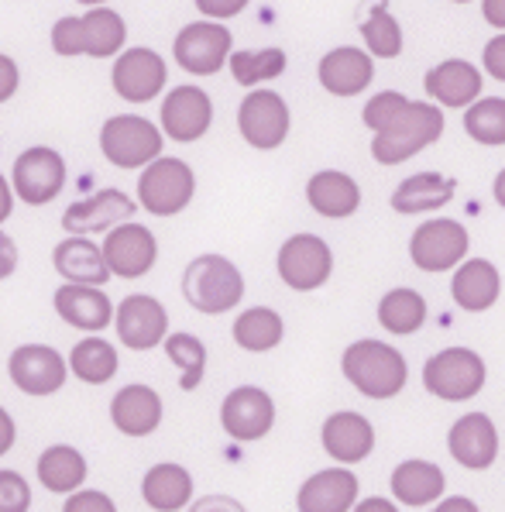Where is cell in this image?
I'll list each match as a JSON object with an SVG mask.
<instances>
[{
    "label": "cell",
    "mask_w": 505,
    "mask_h": 512,
    "mask_svg": "<svg viewBox=\"0 0 505 512\" xmlns=\"http://www.w3.org/2000/svg\"><path fill=\"white\" fill-rule=\"evenodd\" d=\"M76 4H83V7H100V4H107V0H76Z\"/></svg>",
    "instance_id": "6f0895ef"
},
{
    "label": "cell",
    "mask_w": 505,
    "mask_h": 512,
    "mask_svg": "<svg viewBox=\"0 0 505 512\" xmlns=\"http://www.w3.org/2000/svg\"><path fill=\"white\" fill-rule=\"evenodd\" d=\"M189 512H248L238 499L231 495H203L196 499V506H189Z\"/></svg>",
    "instance_id": "c3c4849f"
},
{
    "label": "cell",
    "mask_w": 505,
    "mask_h": 512,
    "mask_svg": "<svg viewBox=\"0 0 505 512\" xmlns=\"http://www.w3.org/2000/svg\"><path fill=\"white\" fill-rule=\"evenodd\" d=\"M66 186V159H62L55 148L35 145L14 159L11 169V189L14 196L28 203V207H45Z\"/></svg>",
    "instance_id": "52a82bcc"
},
{
    "label": "cell",
    "mask_w": 505,
    "mask_h": 512,
    "mask_svg": "<svg viewBox=\"0 0 505 512\" xmlns=\"http://www.w3.org/2000/svg\"><path fill=\"white\" fill-rule=\"evenodd\" d=\"M334 269V255H330L327 241L317 234H293L279 248V275L289 289L296 293H313L330 279Z\"/></svg>",
    "instance_id": "7c38bea8"
},
{
    "label": "cell",
    "mask_w": 505,
    "mask_h": 512,
    "mask_svg": "<svg viewBox=\"0 0 505 512\" xmlns=\"http://www.w3.org/2000/svg\"><path fill=\"white\" fill-rule=\"evenodd\" d=\"M495 200H499V207L505 210V169L495 176Z\"/></svg>",
    "instance_id": "9f6ffc18"
},
{
    "label": "cell",
    "mask_w": 505,
    "mask_h": 512,
    "mask_svg": "<svg viewBox=\"0 0 505 512\" xmlns=\"http://www.w3.org/2000/svg\"><path fill=\"white\" fill-rule=\"evenodd\" d=\"M162 135L172 141H200L213 124V100L196 83L172 86L162 100Z\"/></svg>",
    "instance_id": "4fadbf2b"
},
{
    "label": "cell",
    "mask_w": 505,
    "mask_h": 512,
    "mask_svg": "<svg viewBox=\"0 0 505 512\" xmlns=\"http://www.w3.org/2000/svg\"><path fill=\"white\" fill-rule=\"evenodd\" d=\"M426 93H430L433 100H440L444 107H468L478 100L481 93V73L478 66H471V62L464 59H447L440 62L437 69H430L426 73Z\"/></svg>",
    "instance_id": "484cf974"
},
{
    "label": "cell",
    "mask_w": 505,
    "mask_h": 512,
    "mask_svg": "<svg viewBox=\"0 0 505 512\" xmlns=\"http://www.w3.org/2000/svg\"><path fill=\"white\" fill-rule=\"evenodd\" d=\"M423 385L437 399L447 403H464V399L478 396L485 385V361L471 348H447L437 358L426 361Z\"/></svg>",
    "instance_id": "8992f818"
},
{
    "label": "cell",
    "mask_w": 505,
    "mask_h": 512,
    "mask_svg": "<svg viewBox=\"0 0 505 512\" xmlns=\"http://www.w3.org/2000/svg\"><path fill=\"white\" fill-rule=\"evenodd\" d=\"M196 196V172L193 165L183 159H165L159 155L155 162H148L141 169L138 179V200L141 210L152 217H176L193 203Z\"/></svg>",
    "instance_id": "277c9868"
},
{
    "label": "cell",
    "mask_w": 505,
    "mask_h": 512,
    "mask_svg": "<svg viewBox=\"0 0 505 512\" xmlns=\"http://www.w3.org/2000/svg\"><path fill=\"white\" fill-rule=\"evenodd\" d=\"M169 83V66L155 49H124L114 59V73H110V86L124 104H152L155 97Z\"/></svg>",
    "instance_id": "ba28073f"
},
{
    "label": "cell",
    "mask_w": 505,
    "mask_h": 512,
    "mask_svg": "<svg viewBox=\"0 0 505 512\" xmlns=\"http://www.w3.org/2000/svg\"><path fill=\"white\" fill-rule=\"evenodd\" d=\"M86 458L76 447L55 444L49 451H42L38 458V482H42L55 495H69L86 482Z\"/></svg>",
    "instance_id": "d6a6232c"
},
{
    "label": "cell",
    "mask_w": 505,
    "mask_h": 512,
    "mask_svg": "<svg viewBox=\"0 0 505 512\" xmlns=\"http://www.w3.org/2000/svg\"><path fill=\"white\" fill-rule=\"evenodd\" d=\"M110 420L124 437H148L162 423V396L152 385H124L110 403Z\"/></svg>",
    "instance_id": "ffe728a7"
},
{
    "label": "cell",
    "mask_w": 505,
    "mask_h": 512,
    "mask_svg": "<svg viewBox=\"0 0 505 512\" xmlns=\"http://www.w3.org/2000/svg\"><path fill=\"white\" fill-rule=\"evenodd\" d=\"M234 83L241 86H258L268 83L275 76L286 73V52L282 49H262V52H231L227 55Z\"/></svg>",
    "instance_id": "8d00e7d4"
},
{
    "label": "cell",
    "mask_w": 505,
    "mask_h": 512,
    "mask_svg": "<svg viewBox=\"0 0 505 512\" xmlns=\"http://www.w3.org/2000/svg\"><path fill=\"white\" fill-rule=\"evenodd\" d=\"M62 512H117V506L107 492H93V488L80 492V488H76V492H69Z\"/></svg>",
    "instance_id": "ee69618b"
},
{
    "label": "cell",
    "mask_w": 505,
    "mask_h": 512,
    "mask_svg": "<svg viewBox=\"0 0 505 512\" xmlns=\"http://www.w3.org/2000/svg\"><path fill=\"white\" fill-rule=\"evenodd\" d=\"M317 76H320L323 90L334 93V97H354V93H361L368 83H372L375 62L368 52L344 45V49H334V52L323 55Z\"/></svg>",
    "instance_id": "7402d4cb"
},
{
    "label": "cell",
    "mask_w": 505,
    "mask_h": 512,
    "mask_svg": "<svg viewBox=\"0 0 505 512\" xmlns=\"http://www.w3.org/2000/svg\"><path fill=\"white\" fill-rule=\"evenodd\" d=\"M457 183L451 176H440V172H420V176H409L406 183L392 193V210L399 214H426V210H440L444 203L454 200Z\"/></svg>",
    "instance_id": "f546056e"
},
{
    "label": "cell",
    "mask_w": 505,
    "mask_h": 512,
    "mask_svg": "<svg viewBox=\"0 0 505 512\" xmlns=\"http://www.w3.org/2000/svg\"><path fill=\"white\" fill-rule=\"evenodd\" d=\"M165 354L172 358V365H179V385L186 392H193L196 385L203 382V372H207V344L193 334H165Z\"/></svg>",
    "instance_id": "74e56055"
},
{
    "label": "cell",
    "mask_w": 505,
    "mask_h": 512,
    "mask_svg": "<svg viewBox=\"0 0 505 512\" xmlns=\"http://www.w3.org/2000/svg\"><path fill=\"white\" fill-rule=\"evenodd\" d=\"M165 135L141 114H114L100 128V152L117 169H145L162 155Z\"/></svg>",
    "instance_id": "5b68a950"
},
{
    "label": "cell",
    "mask_w": 505,
    "mask_h": 512,
    "mask_svg": "<svg viewBox=\"0 0 505 512\" xmlns=\"http://www.w3.org/2000/svg\"><path fill=\"white\" fill-rule=\"evenodd\" d=\"M375 430L361 413H334L323 423V451L341 464H358L372 454Z\"/></svg>",
    "instance_id": "d4e9b609"
},
{
    "label": "cell",
    "mask_w": 505,
    "mask_h": 512,
    "mask_svg": "<svg viewBox=\"0 0 505 512\" xmlns=\"http://www.w3.org/2000/svg\"><path fill=\"white\" fill-rule=\"evenodd\" d=\"M183 296L200 313H227L244 299V275L231 258L224 255H200L183 272Z\"/></svg>",
    "instance_id": "7a4b0ae2"
},
{
    "label": "cell",
    "mask_w": 505,
    "mask_h": 512,
    "mask_svg": "<svg viewBox=\"0 0 505 512\" xmlns=\"http://www.w3.org/2000/svg\"><path fill=\"white\" fill-rule=\"evenodd\" d=\"M354 512H399L389 499H365Z\"/></svg>",
    "instance_id": "11a10c76"
},
{
    "label": "cell",
    "mask_w": 505,
    "mask_h": 512,
    "mask_svg": "<svg viewBox=\"0 0 505 512\" xmlns=\"http://www.w3.org/2000/svg\"><path fill=\"white\" fill-rule=\"evenodd\" d=\"M440 135H444V110H437L433 104H420V100H409L375 135L372 155L378 165H399L413 159L416 152H423L426 145H433Z\"/></svg>",
    "instance_id": "6da1fadb"
},
{
    "label": "cell",
    "mask_w": 505,
    "mask_h": 512,
    "mask_svg": "<svg viewBox=\"0 0 505 512\" xmlns=\"http://www.w3.org/2000/svg\"><path fill=\"white\" fill-rule=\"evenodd\" d=\"M134 210H138V203H134L128 193H121V189H100V193L86 196V200L69 203L59 224L66 227L69 234L90 238V234H100V231L107 234L110 227L131 220Z\"/></svg>",
    "instance_id": "ac0fdd59"
},
{
    "label": "cell",
    "mask_w": 505,
    "mask_h": 512,
    "mask_svg": "<svg viewBox=\"0 0 505 512\" xmlns=\"http://www.w3.org/2000/svg\"><path fill=\"white\" fill-rule=\"evenodd\" d=\"M306 200H310V207L317 210L320 217L344 220L358 210L361 193L351 176H344V172H337V169H327V172H317V176L306 183Z\"/></svg>",
    "instance_id": "4316f807"
},
{
    "label": "cell",
    "mask_w": 505,
    "mask_h": 512,
    "mask_svg": "<svg viewBox=\"0 0 505 512\" xmlns=\"http://www.w3.org/2000/svg\"><path fill=\"white\" fill-rule=\"evenodd\" d=\"M454 4H468V0H454Z\"/></svg>",
    "instance_id": "680465c9"
},
{
    "label": "cell",
    "mask_w": 505,
    "mask_h": 512,
    "mask_svg": "<svg viewBox=\"0 0 505 512\" xmlns=\"http://www.w3.org/2000/svg\"><path fill=\"white\" fill-rule=\"evenodd\" d=\"M451 454L461 468L471 471H485L492 468V461L499 458V433L495 423L485 413H468L451 427Z\"/></svg>",
    "instance_id": "d6986e66"
},
{
    "label": "cell",
    "mask_w": 505,
    "mask_h": 512,
    "mask_svg": "<svg viewBox=\"0 0 505 512\" xmlns=\"http://www.w3.org/2000/svg\"><path fill=\"white\" fill-rule=\"evenodd\" d=\"M31 488L18 471H0V512H28Z\"/></svg>",
    "instance_id": "7bdbcfd3"
},
{
    "label": "cell",
    "mask_w": 505,
    "mask_h": 512,
    "mask_svg": "<svg viewBox=\"0 0 505 512\" xmlns=\"http://www.w3.org/2000/svg\"><path fill=\"white\" fill-rule=\"evenodd\" d=\"M220 423H224L227 437L241 440V444L262 440L275 423L272 396L258 385H238L220 406Z\"/></svg>",
    "instance_id": "e0dca14e"
},
{
    "label": "cell",
    "mask_w": 505,
    "mask_h": 512,
    "mask_svg": "<svg viewBox=\"0 0 505 512\" xmlns=\"http://www.w3.org/2000/svg\"><path fill=\"white\" fill-rule=\"evenodd\" d=\"M18 86H21L18 62H14L11 55L0 52V104H7V100H11L14 93H18Z\"/></svg>",
    "instance_id": "7dc6e473"
},
{
    "label": "cell",
    "mask_w": 505,
    "mask_h": 512,
    "mask_svg": "<svg viewBox=\"0 0 505 512\" xmlns=\"http://www.w3.org/2000/svg\"><path fill=\"white\" fill-rule=\"evenodd\" d=\"M141 495L155 512H179L193 499V478L183 464H155L141 478Z\"/></svg>",
    "instance_id": "83f0119b"
},
{
    "label": "cell",
    "mask_w": 505,
    "mask_h": 512,
    "mask_svg": "<svg viewBox=\"0 0 505 512\" xmlns=\"http://www.w3.org/2000/svg\"><path fill=\"white\" fill-rule=\"evenodd\" d=\"M433 512H478V506L471 499H464V495H454V499H444Z\"/></svg>",
    "instance_id": "f5cc1de1"
},
{
    "label": "cell",
    "mask_w": 505,
    "mask_h": 512,
    "mask_svg": "<svg viewBox=\"0 0 505 512\" xmlns=\"http://www.w3.org/2000/svg\"><path fill=\"white\" fill-rule=\"evenodd\" d=\"M52 265L62 279L80 282V286H104L110 279V269L104 262L100 244H93L90 238H83V234H69L66 241L55 244Z\"/></svg>",
    "instance_id": "cb8c5ba5"
},
{
    "label": "cell",
    "mask_w": 505,
    "mask_h": 512,
    "mask_svg": "<svg viewBox=\"0 0 505 512\" xmlns=\"http://www.w3.org/2000/svg\"><path fill=\"white\" fill-rule=\"evenodd\" d=\"M499 272H495L492 262L485 258H471L457 269L454 282H451V293H454V303L461 310H471V313H481L499 299Z\"/></svg>",
    "instance_id": "f1b7e54d"
},
{
    "label": "cell",
    "mask_w": 505,
    "mask_h": 512,
    "mask_svg": "<svg viewBox=\"0 0 505 512\" xmlns=\"http://www.w3.org/2000/svg\"><path fill=\"white\" fill-rule=\"evenodd\" d=\"M66 358L49 344H21L11 351L7 375L28 396H52L66 385Z\"/></svg>",
    "instance_id": "5bb4252c"
},
{
    "label": "cell",
    "mask_w": 505,
    "mask_h": 512,
    "mask_svg": "<svg viewBox=\"0 0 505 512\" xmlns=\"http://www.w3.org/2000/svg\"><path fill=\"white\" fill-rule=\"evenodd\" d=\"M55 313L76 330H107L114 320V303L100 286H80V282H66L55 293Z\"/></svg>",
    "instance_id": "44dd1931"
},
{
    "label": "cell",
    "mask_w": 505,
    "mask_h": 512,
    "mask_svg": "<svg viewBox=\"0 0 505 512\" xmlns=\"http://www.w3.org/2000/svg\"><path fill=\"white\" fill-rule=\"evenodd\" d=\"M378 324L389 334H416L426 324V303L416 289H392L378 303Z\"/></svg>",
    "instance_id": "d590c367"
},
{
    "label": "cell",
    "mask_w": 505,
    "mask_h": 512,
    "mask_svg": "<svg viewBox=\"0 0 505 512\" xmlns=\"http://www.w3.org/2000/svg\"><path fill=\"white\" fill-rule=\"evenodd\" d=\"M392 495L406 506H426L444 495V471L430 461H402L392 471Z\"/></svg>",
    "instance_id": "1f68e13d"
},
{
    "label": "cell",
    "mask_w": 505,
    "mask_h": 512,
    "mask_svg": "<svg viewBox=\"0 0 505 512\" xmlns=\"http://www.w3.org/2000/svg\"><path fill=\"white\" fill-rule=\"evenodd\" d=\"M231 31L220 21H193L176 35L172 42V55H176L179 69L189 76H213L224 69L227 55H231Z\"/></svg>",
    "instance_id": "30bf717a"
},
{
    "label": "cell",
    "mask_w": 505,
    "mask_h": 512,
    "mask_svg": "<svg viewBox=\"0 0 505 512\" xmlns=\"http://www.w3.org/2000/svg\"><path fill=\"white\" fill-rule=\"evenodd\" d=\"M196 11L207 14L210 21H227L234 18V14H241L244 7H248V0H193Z\"/></svg>",
    "instance_id": "f6af8a7d"
},
{
    "label": "cell",
    "mask_w": 505,
    "mask_h": 512,
    "mask_svg": "<svg viewBox=\"0 0 505 512\" xmlns=\"http://www.w3.org/2000/svg\"><path fill=\"white\" fill-rule=\"evenodd\" d=\"M289 104L279 97L275 90H251L248 97L241 100L238 110V128L241 138L248 141L251 148H262V152H272L282 141L289 138Z\"/></svg>",
    "instance_id": "8fae6325"
},
{
    "label": "cell",
    "mask_w": 505,
    "mask_h": 512,
    "mask_svg": "<svg viewBox=\"0 0 505 512\" xmlns=\"http://www.w3.org/2000/svg\"><path fill=\"white\" fill-rule=\"evenodd\" d=\"M464 131L481 145H505V100L485 97L468 104L464 114Z\"/></svg>",
    "instance_id": "f35d334b"
},
{
    "label": "cell",
    "mask_w": 505,
    "mask_h": 512,
    "mask_svg": "<svg viewBox=\"0 0 505 512\" xmlns=\"http://www.w3.org/2000/svg\"><path fill=\"white\" fill-rule=\"evenodd\" d=\"M409 255H413L416 269L447 272L468 255V231L457 220H426L409 241Z\"/></svg>",
    "instance_id": "9a60e30c"
},
{
    "label": "cell",
    "mask_w": 505,
    "mask_h": 512,
    "mask_svg": "<svg viewBox=\"0 0 505 512\" xmlns=\"http://www.w3.org/2000/svg\"><path fill=\"white\" fill-rule=\"evenodd\" d=\"M14 437H18V427H14L11 413H7V409H0V458H4V454L14 447Z\"/></svg>",
    "instance_id": "f907efd6"
},
{
    "label": "cell",
    "mask_w": 505,
    "mask_h": 512,
    "mask_svg": "<svg viewBox=\"0 0 505 512\" xmlns=\"http://www.w3.org/2000/svg\"><path fill=\"white\" fill-rule=\"evenodd\" d=\"M14 269H18V244L11 234L0 231V279H11Z\"/></svg>",
    "instance_id": "681fc988"
},
{
    "label": "cell",
    "mask_w": 505,
    "mask_h": 512,
    "mask_svg": "<svg viewBox=\"0 0 505 512\" xmlns=\"http://www.w3.org/2000/svg\"><path fill=\"white\" fill-rule=\"evenodd\" d=\"M341 368L347 382L368 399H392L406 385V358L382 341H358L344 351Z\"/></svg>",
    "instance_id": "3957f363"
},
{
    "label": "cell",
    "mask_w": 505,
    "mask_h": 512,
    "mask_svg": "<svg viewBox=\"0 0 505 512\" xmlns=\"http://www.w3.org/2000/svg\"><path fill=\"white\" fill-rule=\"evenodd\" d=\"M11 210H14V189L4 176H0V224L11 217Z\"/></svg>",
    "instance_id": "db71d44e"
},
{
    "label": "cell",
    "mask_w": 505,
    "mask_h": 512,
    "mask_svg": "<svg viewBox=\"0 0 505 512\" xmlns=\"http://www.w3.org/2000/svg\"><path fill=\"white\" fill-rule=\"evenodd\" d=\"M100 251H104L110 275H117V279H141L159 262V241L138 220H124V224L110 227Z\"/></svg>",
    "instance_id": "9c48e42d"
},
{
    "label": "cell",
    "mask_w": 505,
    "mask_h": 512,
    "mask_svg": "<svg viewBox=\"0 0 505 512\" xmlns=\"http://www.w3.org/2000/svg\"><path fill=\"white\" fill-rule=\"evenodd\" d=\"M117 365H121V361H117L114 344L104 341V337H83L73 348V354H69V368H73V375L86 385L110 382V378L117 375Z\"/></svg>",
    "instance_id": "836d02e7"
},
{
    "label": "cell",
    "mask_w": 505,
    "mask_h": 512,
    "mask_svg": "<svg viewBox=\"0 0 505 512\" xmlns=\"http://www.w3.org/2000/svg\"><path fill=\"white\" fill-rule=\"evenodd\" d=\"M80 25H83V55H90V59H114V55L124 52L128 25L107 4L90 7L80 18Z\"/></svg>",
    "instance_id": "4dcf8cb0"
},
{
    "label": "cell",
    "mask_w": 505,
    "mask_h": 512,
    "mask_svg": "<svg viewBox=\"0 0 505 512\" xmlns=\"http://www.w3.org/2000/svg\"><path fill=\"white\" fill-rule=\"evenodd\" d=\"M282 334H286L282 317L275 310H268V306H251V310H244L234 320V341L244 351H255V354L272 351L282 341Z\"/></svg>",
    "instance_id": "e575fe53"
},
{
    "label": "cell",
    "mask_w": 505,
    "mask_h": 512,
    "mask_svg": "<svg viewBox=\"0 0 505 512\" xmlns=\"http://www.w3.org/2000/svg\"><path fill=\"white\" fill-rule=\"evenodd\" d=\"M361 35H365L368 52L372 55L396 59V55L402 52V28H399V21L385 11V7H375V11L368 14V21L361 25Z\"/></svg>",
    "instance_id": "ab89813d"
},
{
    "label": "cell",
    "mask_w": 505,
    "mask_h": 512,
    "mask_svg": "<svg viewBox=\"0 0 505 512\" xmlns=\"http://www.w3.org/2000/svg\"><path fill=\"white\" fill-rule=\"evenodd\" d=\"M358 499V478L347 468H327L306 478L296 495L299 512H347Z\"/></svg>",
    "instance_id": "603a6c76"
},
{
    "label": "cell",
    "mask_w": 505,
    "mask_h": 512,
    "mask_svg": "<svg viewBox=\"0 0 505 512\" xmlns=\"http://www.w3.org/2000/svg\"><path fill=\"white\" fill-rule=\"evenodd\" d=\"M117 320V337H121L124 348L131 351H152L159 348L169 334V313L155 296L131 293L121 299L114 313Z\"/></svg>",
    "instance_id": "2e32d148"
},
{
    "label": "cell",
    "mask_w": 505,
    "mask_h": 512,
    "mask_svg": "<svg viewBox=\"0 0 505 512\" xmlns=\"http://www.w3.org/2000/svg\"><path fill=\"white\" fill-rule=\"evenodd\" d=\"M481 11H485L488 25L505 31V0H481Z\"/></svg>",
    "instance_id": "816d5d0a"
},
{
    "label": "cell",
    "mask_w": 505,
    "mask_h": 512,
    "mask_svg": "<svg viewBox=\"0 0 505 512\" xmlns=\"http://www.w3.org/2000/svg\"><path fill=\"white\" fill-rule=\"evenodd\" d=\"M481 62H485V73L495 76L499 83H505V31L502 35H495L492 42L485 45V55H481Z\"/></svg>",
    "instance_id": "bcb514c9"
},
{
    "label": "cell",
    "mask_w": 505,
    "mask_h": 512,
    "mask_svg": "<svg viewBox=\"0 0 505 512\" xmlns=\"http://www.w3.org/2000/svg\"><path fill=\"white\" fill-rule=\"evenodd\" d=\"M406 104H409V100L402 97V93H392V90L375 93V97L368 100V107H365V124H368V128H372L375 135H378V131H382L385 124H389L392 117H396L399 110L406 107Z\"/></svg>",
    "instance_id": "b9f144b4"
},
{
    "label": "cell",
    "mask_w": 505,
    "mask_h": 512,
    "mask_svg": "<svg viewBox=\"0 0 505 512\" xmlns=\"http://www.w3.org/2000/svg\"><path fill=\"white\" fill-rule=\"evenodd\" d=\"M52 49L55 55H66V59L83 55V25L76 14H66L52 25Z\"/></svg>",
    "instance_id": "60d3db41"
}]
</instances>
